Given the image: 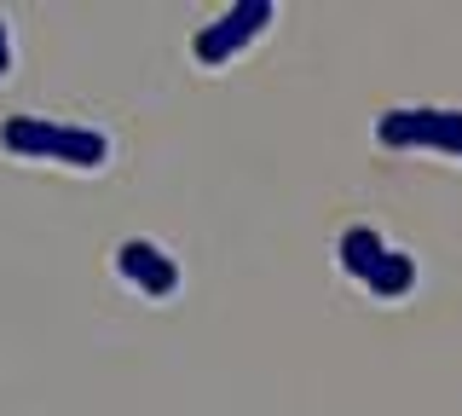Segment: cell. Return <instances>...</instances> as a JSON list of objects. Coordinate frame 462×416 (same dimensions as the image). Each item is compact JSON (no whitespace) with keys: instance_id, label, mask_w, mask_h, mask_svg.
I'll use <instances>...</instances> for the list:
<instances>
[{"instance_id":"6da1fadb","label":"cell","mask_w":462,"mask_h":416,"mask_svg":"<svg viewBox=\"0 0 462 416\" xmlns=\"http://www.w3.org/2000/svg\"><path fill=\"white\" fill-rule=\"evenodd\" d=\"M0 145L12 156H29V162H64V168H105L110 139L93 134V127H64L47 116H12L0 127Z\"/></svg>"},{"instance_id":"7a4b0ae2","label":"cell","mask_w":462,"mask_h":416,"mask_svg":"<svg viewBox=\"0 0 462 416\" xmlns=\"http://www.w3.org/2000/svg\"><path fill=\"white\" fill-rule=\"evenodd\" d=\"M387 151H451L462 156V110H387L375 122Z\"/></svg>"},{"instance_id":"3957f363","label":"cell","mask_w":462,"mask_h":416,"mask_svg":"<svg viewBox=\"0 0 462 416\" xmlns=\"http://www.w3.org/2000/svg\"><path fill=\"white\" fill-rule=\"evenodd\" d=\"M266 23H272V6H266V0H243V6L226 12V18H214L208 30H197L191 52H197L202 64H226L231 52H243L260 30H266Z\"/></svg>"},{"instance_id":"277c9868","label":"cell","mask_w":462,"mask_h":416,"mask_svg":"<svg viewBox=\"0 0 462 416\" xmlns=\"http://www.w3.org/2000/svg\"><path fill=\"white\" fill-rule=\"evenodd\" d=\"M116 272H122L127 283H139L144 295H156V300L180 290V266H173L156 243H144V237H127L122 249H116Z\"/></svg>"},{"instance_id":"5b68a950","label":"cell","mask_w":462,"mask_h":416,"mask_svg":"<svg viewBox=\"0 0 462 416\" xmlns=\"http://www.w3.org/2000/svg\"><path fill=\"white\" fill-rule=\"evenodd\" d=\"M382 254H387V243L370 232V226H353V232H341V272H353L358 283L370 278L375 266H382Z\"/></svg>"},{"instance_id":"8992f818","label":"cell","mask_w":462,"mask_h":416,"mask_svg":"<svg viewBox=\"0 0 462 416\" xmlns=\"http://www.w3.org/2000/svg\"><path fill=\"white\" fill-rule=\"evenodd\" d=\"M365 283H370V295H382V300H399V295L416 283V261H411V254H399V249H387V254H382V266H375Z\"/></svg>"},{"instance_id":"52a82bcc","label":"cell","mask_w":462,"mask_h":416,"mask_svg":"<svg viewBox=\"0 0 462 416\" xmlns=\"http://www.w3.org/2000/svg\"><path fill=\"white\" fill-rule=\"evenodd\" d=\"M12 69V47H6V23H0V76Z\"/></svg>"}]
</instances>
